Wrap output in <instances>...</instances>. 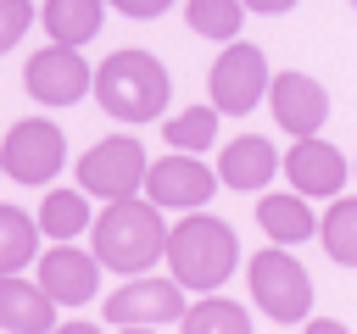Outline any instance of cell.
<instances>
[{"instance_id":"20","label":"cell","mask_w":357,"mask_h":334,"mask_svg":"<svg viewBox=\"0 0 357 334\" xmlns=\"http://www.w3.org/2000/svg\"><path fill=\"white\" fill-rule=\"evenodd\" d=\"M178 328H184V334H245V328H251V317H245V306H234V301H218V295H206V301L184 306Z\"/></svg>"},{"instance_id":"29","label":"cell","mask_w":357,"mask_h":334,"mask_svg":"<svg viewBox=\"0 0 357 334\" xmlns=\"http://www.w3.org/2000/svg\"><path fill=\"white\" fill-rule=\"evenodd\" d=\"M0 173H6V167H0Z\"/></svg>"},{"instance_id":"23","label":"cell","mask_w":357,"mask_h":334,"mask_svg":"<svg viewBox=\"0 0 357 334\" xmlns=\"http://www.w3.org/2000/svg\"><path fill=\"white\" fill-rule=\"evenodd\" d=\"M218 106H190V111H178V117H167V145L173 150H206V145H218Z\"/></svg>"},{"instance_id":"13","label":"cell","mask_w":357,"mask_h":334,"mask_svg":"<svg viewBox=\"0 0 357 334\" xmlns=\"http://www.w3.org/2000/svg\"><path fill=\"white\" fill-rule=\"evenodd\" d=\"M346 156L335 150V145H324L318 134H301L296 145H290V156H284V178L312 200V195H340L346 189Z\"/></svg>"},{"instance_id":"21","label":"cell","mask_w":357,"mask_h":334,"mask_svg":"<svg viewBox=\"0 0 357 334\" xmlns=\"http://www.w3.org/2000/svg\"><path fill=\"white\" fill-rule=\"evenodd\" d=\"M318 239H324L329 262H340V267H357V195H351V200H335V206L324 212V223H318Z\"/></svg>"},{"instance_id":"19","label":"cell","mask_w":357,"mask_h":334,"mask_svg":"<svg viewBox=\"0 0 357 334\" xmlns=\"http://www.w3.org/2000/svg\"><path fill=\"white\" fill-rule=\"evenodd\" d=\"M39 250V223L22 206H0V273H22Z\"/></svg>"},{"instance_id":"11","label":"cell","mask_w":357,"mask_h":334,"mask_svg":"<svg viewBox=\"0 0 357 334\" xmlns=\"http://www.w3.org/2000/svg\"><path fill=\"white\" fill-rule=\"evenodd\" d=\"M39 284L50 289L56 306H84V301H95V289H100V256L56 239V245L39 256Z\"/></svg>"},{"instance_id":"22","label":"cell","mask_w":357,"mask_h":334,"mask_svg":"<svg viewBox=\"0 0 357 334\" xmlns=\"http://www.w3.org/2000/svg\"><path fill=\"white\" fill-rule=\"evenodd\" d=\"M184 22L201 33V39H234L240 22H245V0H190L184 6Z\"/></svg>"},{"instance_id":"26","label":"cell","mask_w":357,"mask_h":334,"mask_svg":"<svg viewBox=\"0 0 357 334\" xmlns=\"http://www.w3.org/2000/svg\"><path fill=\"white\" fill-rule=\"evenodd\" d=\"M245 11H257V17H284V11H296V0H245Z\"/></svg>"},{"instance_id":"3","label":"cell","mask_w":357,"mask_h":334,"mask_svg":"<svg viewBox=\"0 0 357 334\" xmlns=\"http://www.w3.org/2000/svg\"><path fill=\"white\" fill-rule=\"evenodd\" d=\"M240 262V239L223 217L190 212L178 228H167V267L184 289H218Z\"/></svg>"},{"instance_id":"24","label":"cell","mask_w":357,"mask_h":334,"mask_svg":"<svg viewBox=\"0 0 357 334\" xmlns=\"http://www.w3.org/2000/svg\"><path fill=\"white\" fill-rule=\"evenodd\" d=\"M28 22H33V6L28 0H0V56L28 33Z\"/></svg>"},{"instance_id":"5","label":"cell","mask_w":357,"mask_h":334,"mask_svg":"<svg viewBox=\"0 0 357 334\" xmlns=\"http://www.w3.org/2000/svg\"><path fill=\"white\" fill-rule=\"evenodd\" d=\"M178 317H184V284L178 278H134L106 301V323L123 334L178 328Z\"/></svg>"},{"instance_id":"28","label":"cell","mask_w":357,"mask_h":334,"mask_svg":"<svg viewBox=\"0 0 357 334\" xmlns=\"http://www.w3.org/2000/svg\"><path fill=\"white\" fill-rule=\"evenodd\" d=\"M346 6H357V0H346Z\"/></svg>"},{"instance_id":"8","label":"cell","mask_w":357,"mask_h":334,"mask_svg":"<svg viewBox=\"0 0 357 334\" xmlns=\"http://www.w3.org/2000/svg\"><path fill=\"white\" fill-rule=\"evenodd\" d=\"M61 161H67V139H61V128L45 122V117H22V122L0 139V167H6V178H17V184H50V178L61 173Z\"/></svg>"},{"instance_id":"17","label":"cell","mask_w":357,"mask_h":334,"mask_svg":"<svg viewBox=\"0 0 357 334\" xmlns=\"http://www.w3.org/2000/svg\"><path fill=\"white\" fill-rule=\"evenodd\" d=\"M45 33L56 45H89L106 22V0H45Z\"/></svg>"},{"instance_id":"14","label":"cell","mask_w":357,"mask_h":334,"mask_svg":"<svg viewBox=\"0 0 357 334\" xmlns=\"http://www.w3.org/2000/svg\"><path fill=\"white\" fill-rule=\"evenodd\" d=\"M279 167H284V161L273 156V145H268L262 134H240V139H229L223 156H218V184L251 195V189H268Z\"/></svg>"},{"instance_id":"18","label":"cell","mask_w":357,"mask_h":334,"mask_svg":"<svg viewBox=\"0 0 357 334\" xmlns=\"http://www.w3.org/2000/svg\"><path fill=\"white\" fill-rule=\"evenodd\" d=\"M89 228V189H50L39 200V234L50 239H73Z\"/></svg>"},{"instance_id":"4","label":"cell","mask_w":357,"mask_h":334,"mask_svg":"<svg viewBox=\"0 0 357 334\" xmlns=\"http://www.w3.org/2000/svg\"><path fill=\"white\" fill-rule=\"evenodd\" d=\"M251 295L273 323H301L312 306V278L284 245H268L251 256Z\"/></svg>"},{"instance_id":"1","label":"cell","mask_w":357,"mask_h":334,"mask_svg":"<svg viewBox=\"0 0 357 334\" xmlns=\"http://www.w3.org/2000/svg\"><path fill=\"white\" fill-rule=\"evenodd\" d=\"M95 256H100V267H112V273H145L151 262H162L167 256V223H162V206L145 195V200H134V195H123V200H106V212L95 217Z\"/></svg>"},{"instance_id":"25","label":"cell","mask_w":357,"mask_h":334,"mask_svg":"<svg viewBox=\"0 0 357 334\" xmlns=\"http://www.w3.org/2000/svg\"><path fill=\"white\" fill-rule=\"evenodd\" d=\"M112 6H117L123 17H162L173 0H112Z\"/></svg>"},{"instance_id":"2","label":"cell","mask_w":357,"mask_h":334,"mask_svg":"<svg viewBox=\"0 0 357 334\" xmlns=\"http://www.w3.org/2000/svg\"><path fill=\"white\" fill-rule=\"evenodd\" d=\"M173 84H167V67L151 56V50H117L95 67V100L117 117V122H151L162 117Z\"/></svg>"},{"instance_id":"6","label":"cell","mask_w":357,"mask_h":334,"mask_svg":"<svg viewBox=\"0 0 357 334\" xmlns=\"http://www.w3.org/2000/svg\"><path fill=\"white\" fill-rule=\"evenodd\" d=\"M145 145L139 139H128V134H112V139H100V145H89L84 150V161H78V189H89V195H100V200H123V195H134V189H145Z\"/></svg>"},{"instance_id":"9","label":"cell","mask_w":357,"mask_h":334,"mask_svg":"<svg viewBox=\"0 0 357 334\" xmlns=\"http://www.w3.org/2000/svg\"><path fill=\"white\" fill-rule=\"evenodd\" d=\"M145 195L162 212H201L218 195V173L195 150H173V156H162V161L145 167Z\"/></svg>"},{"instance_id":"16","label":"cell","mask_w":357,"mask_h":334,"mask_svg":"<svg viewBox=\"0 0 357 334\" xmlns=\"http://www.w3.org/2000/svg\"><path fill=\"white\" fill-rule=\"evenodd\" d=\"M257 223H262V234H268L273 245H301V239L318 234L312 206H307L301 189H296V195H262V200H257Z\"/></svg>"},{"instance_id":"7","label":"cell","mask_w":357,"mask_h":334,"mask_svg":"<svg viewBox=\"0 0 357 334\" xmlns=\"http://www.w3.org/2000/svg\"><path fill=\"white\" fill-rule=\"evenodd\" d=\"M206 95H212L218 111L245 117L257 100H268V56H262L257 45L229 39V50H223V56L212 61V72H206Z\"/></svg>"},{"instance_id":"27","label":"cell","mask_w":357,"mask_h":334,"mask_svg":"<svg viewBox=\"0 0 357 334\" xmlns=\"http://www.w3.org/2000/svg\"><path fill=\"white\" fill-rule=\"evenodd\" d=\"M301 328H307V334H340L335 317H301Z\"/></svg>"},{"instance_id":"15","label":"cell","mask_w":357,"mask_h":334,"mask_svg":"<svg viewBox=\"0 0 357 334\" xmlns=\"http://www.w3.org/2000/svg\"><path fill=\"white\" fill-rule=\"evenodd\" d=\"M0 328L6 334H45L56 328V301L45 284H28L17 273H0Z\"/></svg>"},{"instance_id":"12","label":"cell","mask_w":357,"mask_h":334,"mask_svg":"<svg viewBox=\"0 0 357 334\" xmlns=\"http://www.w3.org/2000/svg\"><path fill=\"white\" fill-rule=\"evenodd\" d=\"M268 106H273V122L301 139V134H318L324 128L329 89L318 78H307V72H279V78H268Z\"/></svg>"},{"instance_id":"10","label":"cell","mask_w":357,"mask_h":334,"mask_svg":"<svg viewBox=\"0 0 357 334\" xmlns=\"http://www.w3.org/2000/svg\"><path fill=\"white\" fill-rule=\"evenodd\" d=\"M22 84H28V95H33L39 106H73V100H84V95L95 89V72H89V61L78 56V45H56V39H50L39 56H28Z\"/></svg>"}]
</instances>
